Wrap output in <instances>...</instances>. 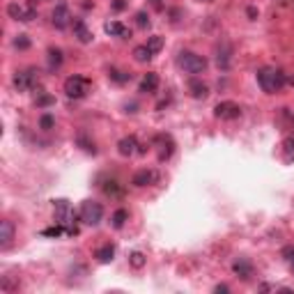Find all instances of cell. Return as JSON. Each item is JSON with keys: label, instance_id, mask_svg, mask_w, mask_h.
Here are the masks:
<instances>
[{"label": "cell", "instance_id": "obj_1", "mask_svg": "<svg viewBox=\"0 0 294 294\" xmlns=\"http://www.w3.org/2000/svg\"><path fill=\"white\" fill-rule=\"evenodd\" d=\"M285 83H288V76L276 67H262L260 72H258V85H260L266 94L280 92L285 88Z\"/></svg>", "mask_w": 294, "mask_h": 294}, {"label": "cell", "instance_id": "obj_2", "mask_svg": "<svg viewBox=\"0 0 294 294\" xmlns=\"http://www.w3.org/2000/svg\"><path fill=\"white\" fill-rule=\"evenodd\" d=\"M53 210H56V223L62 226L67 234H78V228L74 223V212L69 200H56L53 202Z\"/></svg>", "mask_w": 294, "mask_h": 294}, {"label": "cell", "instance_id": "obj_3", "mask_svg": "<svg viewBox=\"0 0 294 294\" xmlns=\"http://www.w3.org/2000/svg\"><path fill=\"white\" fill-rule=\"evenodd\" d=\"M177 67L186 74H202L207 69V60L193 51H180L177 56Z\"/></svg>", "mask_w": 294, "mask_h": 294}, {"label": "cell", "instance_id": "obj_4", "mask_svg": "<svg viewBox=\"0 0 294 294\" xmlns=\"http://www.w3.org/2000/svg\"><path fill=\"white\" fill-rule=\"evenodd\" d=\"M64 92H67L69 99H83L90 92V80L85 76H69L64 80Z\"/></svg>", "mask_w": 294, "mask_h": 294}, {"label": "cell", "instance_id": "obj_5", "mask_svg": "<svg viewBox=\"0 0 294 294\" xmlns=\"http://www.w3.org/2000/svg\"><path fill=\"white\" fill-rule=\"evenodd\" d=\"M102 218H104V207L99 202L85 200V202L80 204V220H83V223H88V226H99Z\"/></svg>", "mask_w": 294, "mask_h": 294}, {"label": "cell", "instance_id": "obj_6", "mask_svg": "<svg viewBox=\"0 0 294 294\" xmlns=\"http://www.w3.org/2000/svg\"><path fill=\"white\" fill-rule=\"evenodd\" d=\"M37 83H40V72L34 67L23 69V72H18L16 76H14V88H16L18 92L32 90V88H37Z\"/></svg>", "mask_w": 294, "mask_h": 294}, {"label": "cell", "instance_id": "obj_7", "mask_svg": "<svg viewBox=\"0 0 294 294\" xmlns=\"http://www.w3.org/2000/svg\"><path fill=\"white\" fill-rule=\"evenodd\" d=\"M7 14L16 21H23V23H30L37 18V7L34 5H18V2H10L7 5Z\"/></svg>", "mask_w": 294, "mask_h": 294}, {"label": "cell", "instance_id": "obj_8", "mask_svg": "<svg viewBox=\"0 0 294 294\" xmlns=\"http://www.w3.org/2000/svg\"><path fill=\"white\" fill-rule=\"evenodd\" d=\"M214 115L218 120H237L239 115H242V108L234 102H220L218 106L214 108Z\"/></svg>", "mask_w": 294, "mask_h": 294}, {"label": "cell", "instance_id": "obj_9", "mask_svg": "<svg viewBox=\"0 0 294 294\" xmlns=\"http://www.w3.org/2000/svg\"><path fill=\"white\" fill-rule=\"evenodd\" d=\"M51 21L58 30H64L69 23H72V14H69V7L64 5V2L56 5V10H53V14H51Z\"/></svg>", "mask_w": 294, "mask_h": 294}, {"label": "cell", "instance_id": "obj_10", "mask_svg": "<svg viewBox=\"0 0 294 294\" xmlns=\"http://www.w3.org/2000/svg\"><path fill=\"white\" fill-rule=\"evenodd\" d=\"M156 182H158L156 170H138L136 175H134V180H131V184L142 188V186H152V184H156Z\"/></svg>", "mask_w": 294, "mask_h": 294}, {"label": "cell", "instance_id": "obj_11", "mask_svg": "<svg viewBox=\"0 0 294 294\" xmlns=\"http://www.w3.org/2000/svg\"><path fill=\"white\" fill-rule=\"evenodd\" d=\"M216 64H218V69H223V72H228L232 64V46L230 44H220L218 48H216Z\"/></svg>", "mask_w": 294, "mask_h": 294}, {"label": "cell", "instance_id": "obj_12", "mask_svg": "<svg viewBox=\"0 0 294 294\" xmlns=\"http://www.w3.org/2000/svg\"><path fill=\"white\" fill-rule=\"evenodd\" d=\"M74 34H76V40L80 42V44H90L92 40H94V34H92V30L85 26V21H80V18H76L74 21Z\"/></svg>", "mask_w": 294, "mask_h": 294}, {"label": "cell", "instance_id": "obj_13", "mask_svg": "<svg viewBox=\"0 0 294 294\" xmlns=\"http://www.w3.org/2000/svg\"><path fill=\"white\" fill-rule=\"evenodd\" d=\"M138 140H136V136H124L122 140L118 142V152L122 154V156H134V154L138 152Z\"/></svg>", "mask_w": 294, "mask_h": 294}, {"label": "cell", "instance_id": "obj_14", "mask_svg": "<svg viewBox=\"0 0 294 294\" xmlns=\"http://www.w3.org/2000/svg\"><path fill=\"white\" fill-rule=\"evenodd\" d=\"M12 239H14V223L12 220H2L0 223V248H10Z\"/></svg>", "mask_w": 294, "mask_h": 294}, {"label": "cell", "instance_id": "obj_15", "mask_svg": "<svg viewBox=\"0 0 294 294\" xmlns=\"http://www.w3.org/2000/svg\"><path fill=\"white\" fill-rule=\"evenodd\" d=\"M232 272L237 274L242 280H250L253 278V264H250L248 260H244V258H239L234 264H232Z\"/></svg>", "mask_w": 294, "mask_h": 294}, {"label": "cell", "instance_id": "obj_16", "mask_svg": "<svg viewBox=\"0 0 294 294\" xmlns=\"http://www.w3.org/2000/svg\"><path fill=\"white\" fill-rule=\"evenodd\" d=\"M188 94H191L193 99H204V96L210 94V88L200 78H191L188 80Z\"/></svg>", "mask_w": 294, "mask_h": 294}, {"label": "cell", "instance_id": "obj_17", "mask_svg": "<svg viewBox=\"0 0 294 294\" xmlns=\"http://www.w3.org/2000/svg\"><path fill=\"white\" fill-rule=\"evenodd\" d=\"M106 32L113 34V37H122V40H129L131 37V30L126 26H122L120 21H108L106 23Z\"/></svg>", "mask_w": 294, "mask_h": 294}, {"label": "cell", "instance_id": "obj_18", "mask_svg": "<svg viewBox=\"0 0 294 294\" xmlns=\"http://www.w3.org/2000/svg\"><path fill=\"white\" fill-rule=\"evenodd\" d=\"M156 88H158V76L154 72H150V74H145V78L140 80V92L142 94H154L156 92Z\"/></svg>", "mask_w": 294, "mask_h": 294}, {"label": "cell", "instance_id": "obj_19", "mask_svg": "<svg viewBox=\"0 0 294 294\" xmlns=\"http://www.w3.org/2000/svg\"><path fill=\"white\" fill-rule=\"evenodd\" d=\"M154 142H158V145H161V150H158V161H168L170 158V154H172V140H170L168 136H158L156 140Z\"/></svg>", "mask_w": 294, "mask_h": 294}, {"label": "cell", "instance_id": "obj_20", "mask_svg": "<svg viewBox=\"0 0 294 294\" xmlns=\"http://www.w3.org/2000/svg\"><path fill=\"white\" fill-rule=\"evenodd\" d=\"M96 262H102V264H106V262H110L115 258V246L113 244H106V246H102V248L94 253Z\"/></svg>", "mask_w": 294, "mask_h": 294}, {"label": "cell", "instance_id": "obj_21", "mask_svg": "<svg viewBox=\"0 0 294 294\" xmlns=\"http://www.w3.org/2000/svg\"><path fill=\"white\" fill-rule=\"evenodd\" d=\"M62 51H60V48H48V69H51V72H56L58 67H60V64H62Z\"/></svg>", "mask_w": 294, "mask_h": 294}, {"label": "cell", "instance_id": "obj_22", "mask_svg": "<svg viewBox=\"0 0 294 294\" xmlns=\"http://www.w3.org/2000/svg\"><path fill=\"white\" fill-rule=\"evenodd\" d=\"M134 58H136V62H150L154 58V53L147 48V44H142V46H136V48H134Z\"/></svg>", "mask_w": 294, "mask_h": 294}, {"label": "cell", "instance_id": "obj_23", "mask_svg": "<svg viewBox=\"0 0 294 294\" xmlns=\"http://www.w3.org/2000/svg\"><path fill=\"white\" fill-rule=\"evenodd\" d=\"M104 193L110 196V198H120V196L124 193V188H122V184H118V182H106V184H104Z\"/></svg>", "mask_w": 294, "mask_h": 294}, {"label": "cell", "instance_id": "obj_24", "mask_svg": "<svg viewBox=\"0 0 294 294\" xmlns=\"http://www.w3.org/2000/svg\"><path fill=\"white\" fill-rule=\"evenodd\" d=\"M110 220H113V228H118V230H120V228H124V223L129 220V212H126V210H118Z\"/></svg>", "mask_w": 294, "mask_h": 294}, {"label": "cell", "instance_id": "obj_25", "mask_svg": "<svg viewBox=\"0 0 294 294\" xmlns=\"http://www.w3.org/2000/svg\"><path fill=\"white\" fill-rule=\"evenodd\" d=\"M108 76H110V80H115V83H129L131 80V74H126V72H120V69H110L108 72Z\"/></svg>", "mask_w": 294, "mask_h": 294}, {"label": "cell", "instance_id": "obj_26", "mask_svg": "<svg viewBox=\"0 0 294 294\" xmlns=\"http://www.w3.org/2000/svg\"><path fill=\"white\" fill-rule=\"evenodd\" d=\"M147 48H150V51H152L154 56H156V53L161 51V48H164V37H158V34L150 37V40H147Z\"/></svg>", "mask_w": 294, "mask_h": 294}, {"label": "cell", "instance_id": "obj_27", "mask_svg": "<svg viewBox=\"0 0 294 294\" xmlns=\"http://www.w3.org/2000/svg\"><path fill=\"white\" fill-rule=\"evenodd\" d=\"M129 262H131V266H134V269H142V266H145V255L140 253V250H134V253L129 255Z\"/></svg>", "mask_w": 294, "mask_h": 294}, {"label": "cell", "instance_id": "obj_28", "mask_svg": "<svg viewBox=\"0 0 294 294\" xmlns=\"http://www.w3.org/2000/svg\"><path fill=\"white\" fill-rule=\"evenodd\" d=\"M283 150H285V161H294V136L285 138Z\"/></svg>", "mask_w": 294, "mask_h": 294}, {"label": "cell", "instance_id": "obj_29", "mask_svg": "<svg viewBox=\"0 0 294 294\" xmlns=\"http://www.w3.org/2000/svg\"><path fill=\"white\" fill-rule=\"evenodd\" d=\"M40 126L44 131H51L53 126H56V118H53V115H48V113L42 115V118H40Z\"/></svg>", "mask_w": 294, "mask_h": 294}, {"label": "cell", "instance_id": "obj_30", "mask_svg": "<svg viewBox=\"0 0 294 294\" xmlns=\"http://www.w3.org/2000/svg\"><path fill=\"white\" fill-rule=\"evenodd\" d=\"M14 46H16V48H21V51H26V48H28V46H30L28 34H18L16 40H14Z\"/></svg>", "mask_w": 294, "mask_h": 294}, {"label": "cell", "instance_id": "obj_31", "mask_svg": "<svg viewBox=\"0 0 294 294\" xmlns=\"http://www.w3.org/2000/svg\"><path fill=\"white\" fill-rule=\"evenodd\" d=\"M53 104H56V99H53L51 94H40V96H37V106H42V108L53 106Z\"/></svg>", "mask_w": 294, "mask_h": 294}, {"label": "cell", "instance_id": "obj_32", "mask_svg": "<svg viewBox=\"0 0 294 294\" xmlns=\"http://www.w3.org/2000/svg\"><path fill=\"white\" fill-rule=\"evenodd\" d=\"M136 23L140 26V28H150V16H147L145 12H138V14H136Z\"/></svg>", "mask_w": 294, "mask_h": 294}, {"label": "cell", "instance_id": "obj_33", "mask_svg": "<svg viewBox=\"0 0 294 294\" xmlns=\"http://www.w3.org/2000/svg\"><path fill=\"white\" fill-rule=\"evenodd\" d=\"M78 145H83V150H85V152H92V154H96V147H94V142H88V140H85V136H78Z\"/></svg>", "mask_w": 294, "mask_h": 294}, {"label": "cell", "instance_id": "obj_34", "mask_svg": "<svg viewBox=\"0 0 294 294\" xmlns=\"http://www.w3.org/2000/svg\"><path fill=\"white\" fill-rule=\"evenodd\" d=\"M64 228L62 226H56V228H48V230H44L42 234H46V237H58V234H62Z\"/></svg>", "mask_w": 294, "mask_h": 294}, {"label": "cell", "instance_id": "obj_35", "mask_svg": "<svg viewBox=\"0 0 294 294\" xmlns=\"http://www.w3.org/2000/svg\"><path fill=\"white\" fill-rule=\"evenodd\" d=\"M124 7H126L124 0H115V2H113V10H115V12H122Z\"/></svg>", "mask_w": 294, "mask_h": 294}, {"label": "cell", "instance_id": "obj_36", "mask_svg": "<svg viewBox=\"0 0 294 294\" xmlns=\"http://www.w3.org/2000/svg\"><path fill=\"white\" fill-rule=\"evenodd\" d=\"M248 16H250V18L258 16V10H255V7H248Z\"/></svg>", "mask_w": 294, "mask_h": 294}, {"label": "cell", "instance_id": "obj_37", "mask_svg": "<svg viewBox=\"0 0 294 294\" xmlns=\"http://www.w3.org/2000/svg\"><path fill=\"white\" fill-rule=\"evenodd\" d=\"M228 290H230L228 285H216V292H228Z\"/></svg>", "mask_w": 294, "mask_h": 294}, {"label": "cell", "instance_id": "obj_38", "mask_svg": "<svg viewBox=\"0 0 294 294\" xmlns=\"http://www.w3.org/2000/svg\"><path fill=\"white\" fill-rule=\"evenodd\" d=\"M288 262H290V269H292V272H294V255H292V258H290Z\"/></svg>", "mask_w": 294, "mask_h": 294}, {"label": "cell", "instance_id": "obj_39", "mask_svg": "<svg viewBox=\"0 0 294 294\" xmlns=\"http://www.w3.org/2000/svg\"><path fill=\"white\" fill-rule=\"evenodd\" d=\"M152 2H154L156 7H161V0H152Z\"/></svg>", "mask_w": 294, "mask_h": 294}, {"label": "cell", "instance_id": "obj_40", "mask_svg": "<svg viewBox=\"0 0 294 294\" xmlns=\"http://www.w3.org/2000/svg\"><path fill=\"white\" fill-rule=\"evenodd\" d=\"M198 2H212V0H198Z\"/></svg>", "mask_w": 294, "mask_h": 294}]
</instances>
